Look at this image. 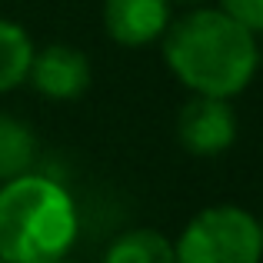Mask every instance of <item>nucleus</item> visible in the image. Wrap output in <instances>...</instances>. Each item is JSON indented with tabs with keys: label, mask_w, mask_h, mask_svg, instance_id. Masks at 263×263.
<instances>
[{
	"label": "nucleus",
	"mask_w": 263,
	"mask_h": 263,
	"mask_svg": "<svg viewBox=\"0 0 263 263\" xmlns=\"http://www.w3.org/2000/svg\"><path fill=\"white\" fill-rule=\"evenodd\" d=\"M180 84L206 97H233L257 73V40L223 10H197L177 20L163 44Z\"/></svg>",
	"instance_id": "f257e3e1"
},
{
	"label": "nucleus",
	"mask_w": 263,
	"mask_h": 263,
	"mask_svg": "<svg viewBox=\"0 0 263 263\" xmlns=\"http://www.w3.org/2000/svg\"><path fill=\"white\" fill-rule=\"evenodd\" d=\"M77 240V210L60 183L20 174L0 186V260L53 263Z\"/></svg>",
	"instance_id": "f03ea898"
},
{
	"label": "nucleus",
	"mask_w": 263,
	"mask_h": 263,
	"mask_svg": "<svg viewBox=\"0 0 263 263\" xmlns=\"http://www.w3.org/2000/svg\"><path fill=\"white\" fill-rule=\"evenodd\" d=\"M263 230L240 206H210L186 223L174 247L177 263H260Z\"/></svg>",
	"instance_id": "7ed1b4c3"
},
{
	"label": "nucleus",
	"mask_w": 263,
	"mask_h": 263,
	"mask_svg": "<svg viewBox=\"0 0 263 263\" xmlns=\"http://www.w3.org/2000/svg\"><path fill=\"white\" fill-rule=\"evenodd\" d=\"M177 137L197 157L223 154L237 137V117L227 97L197 93L193 100H186L177 117Z\"/></svg>",
	"instance_id": "20e7f679"
},
{
	"label": "nucleus",
	"mask_w": 263,
	"mask_h": 263,
	"mask_svg": "<svg viewBox=\"0 0 263 263\" xmlns=\"http://www.w3.org/2000/svg\"><path fill=\"white\" fill-rule=\"evenodd\" d=\"M27 77L33 87L50 100H73L80 97L90 84V64L80 50L67 44H50L40 53H33Z\"/></svg>",
	"instance_id": "39448f33"
},
{
	"label": "nucleus",
	"mask_w": 263,
	"mask_h": 263,
	"mask_svg": "<svg viewBox=\"0 0 263 263\" xmlns=\"http://www.w3.org/2000/svg\"><path fill=\"white\" fill-rule=\"evenodd\" d=\"M107 33L123 47H143L160 37L170 24L167 0H107L103 4Z\"/></svg>",
	"instance_id": "423d86ee"
},
{
	"label": "nucleus",
	"mask_w": 263,
	"mask_h": 263,
	"mask_svg": "<svg viewBox=\"0 0 263 263\" xmlns=\"http://www.w3.org/2000/svg\"><path fill=\"white\" fill-rule=\"evenodd\" d=\"M103 263H177L174 243L157 230H130L110 243Z\"/></svg>",
	"instance_id": "0eeeda50"
},
{
	"label": "nucleus",
	"mask_w": 263,
	"mask_h": 263,
	"mask_svg": "<svg viewBox=\"0 0 263 263\" xmlns=\"http://www.w3.org/2000/svg\"><path fill=\"white\" fill-rule=\"evenodd\" d=\"M33 160H37V140H33L30 127L0 114V180L27 174Z\"/></svg>",
	"instance_id": "6e6552de"
},
{
	"label": "nucleus",
	"mask_w": 263,
	"mask_h": 263,
	"mask_svg": "<svg viewBox=\"0 0 263 263\" xmlns=\"http://www.w3.org/2000/svg\"><path fill=\"white\" fill-rule=\"evenodd\" d=\"M30 60H33L30 37L20 30V24L0 17V93L24 84Z\"/></svg>",
	"instance_id": "1a4fd4ad"
},
{
	"label": "nucleus",
	"mask_w": 263,
	"mask_h": 263,
	"mask_svg": "<svg viewBox=\"0 0 263 263\" xmlns=\"http://www.w3.org/2000/svg\"><path fill=\"white\" fill-rule=\"evenodd\" d=\"M220 10L250 33H263V0H220Z\"/></svg>",
	"instance_id": "9d476101"
},
{
	"label": "nucleus",
	"mask_w": 263,
	"mask_h": 263,
	"mask_svg": "<svg viewBox=\"0 0 263 263\" xmlns=\"http://www.w3.org/2000/svg\"><path fill=\"white\" fill-rule=\"evenodd\" d=\"M53 263H73V260H67V257H60V260H53Z\"/></svg>",
	"instance_id": "9b49d317"
},
{
	"label": "nucleus",
	"mask_w": 263,
	"mask_h": 263,
	"mask_svg": "<svg viewBox=\"0 0 263 263\" xmlns=\"http://www.w3.org/2000/svg\"><path fill=\"white\" fill-rule=\"evenodd\" d=\"M0 263H7V260H0Z\"/></svg>",
	"instance_id": "f8f14e48"
},
{
	"label": "nucleus",
	"mask_w": 263,
	"mask_h": 263,
	"mask_svg": "<svg viewBox=\"0 0 263 263\" xmlns=\"http://www.w3.org/2000/svg\"><path fill=\"white\" fill-rule=\"evenodd\" d=\"M260 230H263V227H260Z\"/></svg>",
	"instance_id": "ddd939ff"
}]
</instances>
